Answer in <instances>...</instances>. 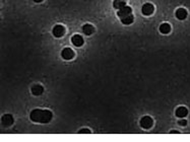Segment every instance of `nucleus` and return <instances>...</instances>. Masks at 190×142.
I'll list each match as a JSON object with an SVG mask.
<instances>
[{
	"instance_id": "nucleus-14",
	"label": "nucleus",
	"mask_w": 190,
	"mask_h": 142,
	"mask_svg": "<svg viewBox=\"0 0 190 142\" xmlns=\"http://www.w3.org/2000/svg\"><path fill=\"white\" fill-rule=\"evenodd\" d=\"M160 32L162 33V34H169L171 32V25L167 22L162 23V25H160Z\"/></svg>"
},
{
	"instance_id": "nucleus-5",
	"label": "nucleus",
	"mask_w": 190,
	"mask_h": 142,
	"mask_svg": "<svg viewBox=\"0 0 190 142\" xmlns=\"http://www.w3.org/2000/svg\"><path fill=\"white\" fill-rule=\"evenodd\" d=\"M129 14H132V9L130 6H124L123 8L118 9L117 11V15L119 16L120 18L125 17V16L129 15Z\"/></svg>"
},
{
	"instance_id": "nucleus-6",
	"label": "nucleus",
	"mask_w": 190,
	"mask_h": 142,
	"mask_svg": "<svg viewBox=\"0 0 190 142\" xmlns=\"http://www.w3.org/2000/svg\"><path fill=\"white\" fill-rule=\"evenodd\" d=\"M61 57L63 59H65V60H70V59H72L74 57V52L70 48H65L61 52Z\"/></svg>"
},
{
	"instance_id": "nucleus-3",
	"label": "nucleus",
	"mask_w": 190,
	"mask_h": 142,
	"mask_svg": "<svg viewBox=\"0 0 190 142\" xmlns=\"http://www.w3.org/2000/svg\"><path fill=\"white\" fill-rule=\"evenodd\" d=\"M154 10H155V7H154L153 4H151V3H146L141 7V12L146 16L151 15V14L154 13Z\"/></svg>"
},
{
	"instance_id": "nucleus-17",
	"label": "nucleus",
	"mask_w": 190,
	"mask_h": 142,
	"mask_svg": "<svg viewBox=\"0 0 190 142\" xmlns=\"http://www.w3.org/2000/svg\"><path fill=\"white\" fill-rule=\"evenodd\" d=\"M178 124H179L180 126H186V125H187V121L186 120H180L179 122H178Z\"/></svg>"
},
{
	"instance_id": "nucleus-2",
	"label": "nucleus",
	"mask_w": 190,
	"mask_h": 142,
	"mask_svg": "<svg viewBox=\"0 0 190 142\" xmlns=\"http://www.w3.org/2000/svg\"><path fill=\"white\" fill-rule=\"evenodd\" d=\"M139 124H140L141 128H143V129H149V128L153 127L154 121L151 117H149V116H144V117L141 118Z\"/></svg>"
},
{
	"instance_id": "nucleus-11",
	"label": "nucleus",
	"mask_w": 190,
	"mask_h": 142,
	"mask_svg": "<svg viewBox=\"0 0 190 142\" xmlns=\"http://www.w3.org/2000/svg\"><path fill=\"white\" fill-rule=\"evenodd\" d=\"M44 92V87L40 84H35L34 86L32 87V93L34 96H41V94Z\"/></svg>"
},
{
	"instance_id": "nucleus-19",
	"label": "nucleus",
	"mask_w": 190,
	"mask_h": 142,
	"mask_svg": "<svg viewBox=\"0 0 190 142\" xmlns=\"http://www.w3.org/2000/svg\"><path fill=\"white\" fill-rule=\"evenodd\" d=\"M171 133H179L178 131H175V130H173V131H171Z\"/></svg>"
},
{
	"instance_id": "nucleus-16",
	"label": "nucleus",
	"mask_w": 190,
	"mask_h": 142,
	"mask_svg": "<svg viewBox=\"0 0 190 142\" xmlns=\"http://www.w3.org/2000/svg\"><path fill=\"white\" fill-rule=\"evenodd\" d=\"M78 133H82V134H89L91 133V130L90 129H82Z\"/></svg>"
},
{
	"instance_id": "nucleus-12",
	"label": "nucleus",
	"mask_w": 190,
	"mask_h": 142,
	"mask_svg": "<svg viewBox=\"0 0 190 142\" xmlns=\"http://www.w3.org/2000/svg\"><path fill=\"white\" fill-rule=\"evenodd\" d=\"M82 32H84V34L87 36L92 35L95 32V28L92 27V25H90V23H85L84 27H82Z\"/></svg>"
},
{
	"instance_id": "nucleus-13",
	"label": "nucleus",
	"mask_w": 190,
	"mask_h": 142,
	"mask_svg": "<svg viewBox=\"0 0 190 142\" xmlns=\"http://www.w3.org/2000/svg\"><path fill=\"white\" fill-rule=\"evenodd\" d=\"M113 6L116 9H121L124 6H126V0H114Z\"/></svg>"
},
{
	"instance_id": "nucleus-18",
	"label": "nucleus",
	"mask_w": 190,
	"mask_h": 142,
	"mask_svg": "<svg viewBox=\"0 0 190 142\" xmlns=\"http://www.w3.org/2000/svg\"><path fill=\"white\" fill-rule=\"evenodd\" d=\"M33 1H35V2H37V3H40V2H42V1H44V0H33Z\"/></svg>"
},
{
	"instance_id": "nucleus-1",
	"label": "nucleus",
	"mask_w": 190,
	"mask_h": 142,
	"mask_svg": "<svg viewBox=\"0 0 190 142\" xmlns=\"http://www.w3.org/2000/svg\"><path fill=\"white\" fill-rule=\"evenodd\" d=\"M31 120L36 123H49L52 120L53 114L49 110H41V109H35L31 113Z\"/></svg>"
},
{
	"instance_id": "nucleus-4",
	"label": "nucleus",
	"mask_w": 190,
	"mask_h": 142,
	"mask_svg": "<svg viewBox=\"0 0 190 142\" xmlns=\"http://www.w3.org/2000/svg\"><path fill=\"white\" fill-rule=\"evenodd\" d=\"M52 33H53L54 37L56 38H61L63 37V35L65 34V28L61 25H57L53 28L52 30Z\"/></svg>"
},
{
	"instance_id": "nucleus-7",
	"label": "nucleus",
	"mask_w": 190,
	"mask_h": 142,
	"mask_svg": "<svg viewBox=\"0 0 190 142\" xmlns=\"http://www.w3.org/2000/svg\"><path fill=\"white\" fill-rule=\"evenodd\" d=\"M1 123L4 127H8L11 126L13 124V118L11 115H4L3 117L1 118Z\"/></svg>"
},
{
	"instance_id": "nucleus-15",
	"label": "nucleus",
	"mask_w": 190,
	"mask_h": 142,
	"mask_svg": "<svg viewBox=\"0 0 190 142\" xmlns=\"http://www.w3.org/2000/svg\"><path fill=\"white\" fill-rule=\"evenodd\" d=\"M120 20L122 21V23H124V25H131L134 20V16L132 15V14H129V15L125 16V17L123 18H120Z\"/></svg>"
},
{
	"instance_id": "nucleus-10",
	"label": "nucleus",
	"mask_w": 190,
	"mask_h": 142,
	"mask_svg": "<svg viewBox=\"0 0 190 142\" xmlns=\"http://www.w3.org/2000/svg\"><path fill=\"white\" fill-rule=\"evenodd\" d=\"M175 114H176V116L178 118H184L188 115V110H187L185 106H179V108L176 110Z\"/></svg>"
},
{
	"instance_id": "nucleus-8",
	"label": "nucleus",
	"mask_w": 190,
	"mask_h": 142,
	"mask_svg": "<svg viewBox=\"0 0 190 142\" xmlns=\"http://www.w3.org/2000/svg\"><path fill=\"white\" fill-rule=\"evenodd\" d=\"M71 42L75 47H82L84 45V39L80 35H74L71 38Z\"/></svg>"
},
{
	"instance_id": "nucleus-9",
	"label": "nucleus",
	"mask_w": 190,
	"mask_h": 142,
	"mask_svg": "<svg viewBox=\"0 0 190 142\" xmlns=\"http://www.w3.org/2000/svg\"><path fill=\"white\" fill-rule=\"evenodd\" d=\"M175 15H176V17L178 20H183L187 17V10L184 8H178L176 10V12H175Z\"/></svg>"
}]
</instances>
